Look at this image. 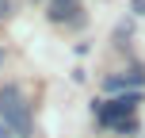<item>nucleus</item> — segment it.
<instances>
[{
	"label": "nucleus",
	"mask_w": 145,
	"mask_h": 138,
	"mask_svg": "<svg viewBox=\"0 0 145 138\" xmlns=\"http://www.w3.org/2000/svg\"><path fill=\"white\" fill-rule=\"evenodd\" d=\"M138 104H141V92L134 88V92H126V96H115V100H107V104L99 108V119H103V123H111V127H122Z\"/></svg>",
	"instance_id": "2"
},
{
	"label": "nucleus",
	"mask_w": 145,
	"mask_h": 138,
	"mask_svg": "<svg viewBox=\"0 0 145 138\" xmlns=\"http://www.w3.org/2000/svg\"><path fill=\"white\" fill-rule=\"evenodd\" d=\"M80 4H76V0H50V19L54 23H76L80 19Z\"/></svg>",
	"instance_id": "3"
},
{
	"label": "nucleus",
	"mask_w": 145,
	"mask_h": 138,
	"mask_svg": "<svg viewBox=\"0 0 145 138\" xmlns=\"http://www.w3.org/2000/svg\"><path fill=\"white\" fill-rule=\"evenodd\" d=\"M4 15H12V0H0V19Z\"/></svg>",
	"instance_id": "5"
},
{
	"label": "nucleus",
	"mask_w": 145,
	"mask_h": 138,
	"mask_svg": "<svg viewBox=\"0 0 145 138\" xmlns=\"http://www.w3.org/2000/svg\"><path fill=\"white\" fill-rule=\"evenodd\" d=\"M0 138H12V127H8L4 119H0Z\"/></svg>",
	"instance_id": "6"
},
{
	"label": "nucleus",
	"mask_w": 145,
	"mask_h": 138,
	"mask_svg": "<svg viewBox=\"0 0 145 138\" xmlns=\"http://www.w3.org/2000/svg\"><path fill=\"white\" fill-rule=\"evenodd\" d=\"M0 119L12 127V134L31 138V104L23 100V92L15 85H4V88H0Z\"/></svg>",
	"instance_id": "1"
},
{
	"label": "nucleus",
	"mask_w": 145,
	"mask_h": 138,
	"mask_svg": "<svg viewBox=\"0 0 145 138\" xmlns=\"http://www.w3.org/2000/svg\"><path fill=\"white\" fill-rule=\"evenodd\" d=\"M0 65H4V50H0Z\"/></svg>",
	"instance_id": "7"
},
{
	"label": "nucleus",
	"mask_w": 145,
	"mask_h": 138,
	"mask_svg": "<svg viewBox=\"0 0 145 138\" xmlns=\"http://www.w3.org/2000/svg\"><path fill=\"white\" fill-rule=\"evenodd\" d=\"M126 85H134V88H138V85H141V73H126V77H107V88H126Z\"/></svg>",
	"instance_id": "4"
}]
</instances>
